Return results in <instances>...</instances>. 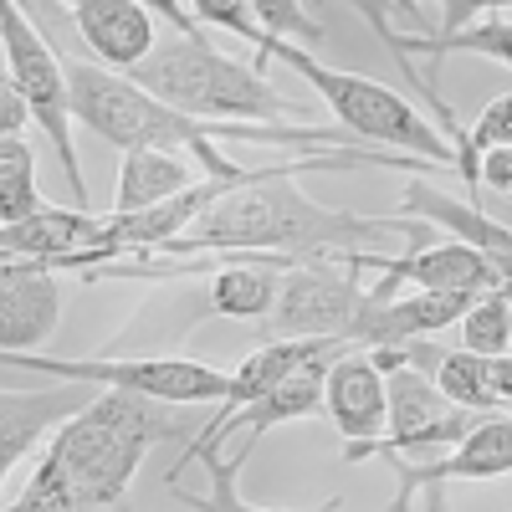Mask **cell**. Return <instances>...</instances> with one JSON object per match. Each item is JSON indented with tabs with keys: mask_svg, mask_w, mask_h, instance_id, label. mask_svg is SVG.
<instances>
[{
	"mask_svg": "<svg viewBox=\"0 0 512 512\" xmlns=\"http://www.w3.org/2000/svg\"><path fill=\"white\" fill-rule=\"evenodd\" d=\"M26 123H36V113H31L26 93L6 77V82H0V139H21V128H26Z\"/></svg>",
	"mask_w": 512,
	"mask_h": 512,
	"instance_id": "cell-27",
	"label": "cell"
},
{
	"mask_svg": "<svg viewBox=\"0 0 512 512\" xmlns=\"http://www.w3.org/2000/svg\"><path fill=\"white\" fill-rule=\"evenodd\" d=\"M200 466H205V477H210V492H205V497L185 492V502H190L195 512H277V507H251V502L236 492V477H241V466H246V461H236V451H231V456L210 451ZM338 507H344V497L318 502V512H338Z\"/></svg>",
	"mask_w": 512,
	"mask_h": 512,
	"instance_id": "cell-22",
	"label": "cell"
},
{
	"mask_svg": "<svg viewBox=\"0 0 512 512\" xmlns=\"http://www.w3.org/2000/svg\"><path fill=\"white\" fill-rule=\"evenodd\" d=\"M144 6H149V11H154V16L169 26V31H185V36H195V31H200L195 11H185L180 0H144Z\"/></svg>",
	"mask_w": 512,
	"mask_h": 512,
	"instance_id": "cell-28",
	"label": "cell"
},
{
	"mask_svg": "<svg viewBox=\"0 0 512 512\" xmlns=\"http://www.w3.org/2000/svg\"><path fill=\"white\" fill-rule=\"evenodd\" d=\"M6 374H47V379H93L103 390H134L164 405H226L231 374L180 354H139V359H57V354H6Z\"/></svg>",
	"mask_w": 512,
	"mask_h": 512,
	"instance_id": "cell-6",
	"label": "cell"
},
{
	"mask_svg": "<svg viewBox=\"0 0 512 512\" xmlns=\"http://www.w3.org/2000/svg\"><path fill=\"white\" fill-rule=\"evenodd\" d=\"M282 272H287L282 262H226L221 272H210L205 313L210 318H256L262 323L277 308Z\"/></svg>",
	"mask_w": 512,
	"mask_h": 512,
	"instance_id": "cell-19",
	"label": "cell"
},
{
	"mask_svg": "<svg viewBox=\"0 0 512 512\" xmlns=\"http://www.w3.org/2000/svg\"><path fill=\"white\" fill-rule=\"evenodd\" d=\"M0 52H6V77L26 93L36 128L47 134V144L57 149V164L72 185V200L88 210V180H82V159L72 144V88H67V67L62 52L52 47V36L31 21V11L21 0H6L0 6Z\"/></svg>",
	"mask_w": 512,
	"mask_h": 512,
	"instance_id": "cell-5",
	"label": "cell"
},
{
	"mask_svg": "<svg viewBox=\"0 0 512 512\" xmlns=\"http://www.w3.org/2000/svg\"><path fill=\"white\" fill-rule=\"evenodd\" d=\"M108 216L98 210H62V205H41L36 216L0 226V251L21 256V262H41L52 272H67L77 256H88L103 241Z\"/></svg>",
	"mask_w": 512,
	"mask_h": 512,
	"instance_id": "cell-15",
	"label": "cell"
},
{
	"mask_svg": "<svg viewBox=\"0 0 512 512\" xmlns=\"http://www.w3.org/2000/svg\"><path fill=\"white\" fill-rule=\"evenodd\" d=\"M410 52H425V57H431V67H441L451 52H477V57L502 62V67L512 72V21L487 16V21H472V26L456 31V36H400V72H405V82H410L415 93H425V103H436V108H441V128H446V139L456 144V175L466 180V190H472V205H477V195H482V175H477L472 134H466V128L456 123V113L446 108L441 88H431V82H425V72L410 67Z\"/></svg>",
	"mask_w": 512,
	"mask_h": 512,
	"instance_id": "cell-9",
	"label": "cell"
},
{
	"mask_svg": "<svg viewBox=\"0 0 512 512\" xmlns=\"http://www.w3.org/2000/svg\"><path fill=\"white\" fill-rule=\"evenodd\" d=\"M492 384H497V395H502V405H512V354L492 359Z\"/></svg>",
	"mask_w": 512,
	"mask_h": 512,
	"instance_id": "cell-29",
	"label": "cell"
},
{
	"mask_svg": "<svg viewBox=\"0 0 512 512\" xmlns=\"http://www.w3.org/2000/svg\"><path fill=\"white\" fill-rule=\"evenodd\" d=\"M190 11H195V21H205V26H221V31H231L236 41H251L256 47V72H262L272 57H277V36L256 21V11H251V0H190Z\"/></svg>",
	"mask_w": 512,
	"mask_h": 512,
	"instance_id": "cell-23",
	"label": "cell"
},
{
	"mask_svg": "<svg viewBox=\"0 0 512 512\" xmlns=\"http://www.w3.org/2000/svg\"><path fill=\"white\" fill-rule=\"evenodd\" d=\"M364 308V287L354 251H318L297 256L282 272L277 308L262 318L256 338H349L354 318Z\"/></svg>",
	"mask_w": 512,
	"mask_h": 512,
	"instance_id": "cell-7",
	"label": "cell"
},
{
	"mask_svg": "<svg viewBox=\"0 0 512 512\" xmlns=\"http://www.w3.org/2000/svg\"><path fill=\"white\" fill-rule=\"evenodd\" d=\"M62 318V272L6 256L0 262V344L6 354L41 349Z\"/></svg>",
	"mask_w": 512,
	"mask_h": 512,
	"instance_id": "cell-13",
	"label": "cell"
},
{
	"mask_svg": "<svg viewBox=\"0 0 512 512\" xmlns=\"http://www.w3.org/2000/svg\"><path fill=\"white\" fill-rule=\"evenodd\" d=\"M472 134V149L482 154V149H512V93H502V98H492L482 113H477V123L466 128Z\"/></svg>",
	"mask_w": 512,
	"mask_h": 512,
	"instance_id": "cell-25",
	"label": "cell"
},
{
	"mask_svg": "<svg viewBox=\"0 0 512 512\" xmlns=\"http://www.w3.org/2000/svg\"><path fill=\"white\" fill-rule=\"evenodd\" d=\"M456 344L472 349L482 359H502L512 354V287H492V292H477L472 308L461 313L456 323Z\"/></svg>",
	"mask_w": 512,
	"mask_h": 512,
	"instance_id": "cell-20",
	"label": "cell"
},
{
	"mask_svg": "<svg viewBox=\"0 0 512 512\" xmlns=\"http://www.w3.org/2000/svg\"><path fill=\"white\" fill-rule=\"evenodd\" d=\"M431 221H415L410 231V256H374V251H354V267H374L379 272V287H369L374 303L395 297V287H420V292H492V287H507L492 262L466 246V241H431L425 231Z\"/></svg>",
	"mask_w": 512,
	"mask_h": 512,
	"instance_id": "cell-8",
	"label": "cell"
},
{
	"mask_svg": "<svg viewBox=\"0 0 512 512\" xmlns=\"http://www.w3.org/2000/svg\"><path fill=\"white\" fill-rule=\"evenodd\" d=\"M256 21H262L277 41H297V47H323V21L303 11V0H251Z\"/></svg>",
	"mask_w": 512,
	"mask_h": 512,
	"instance_id": "cell-24",
	"label": "cell"
},
{
	"mask_svg": "<svg viewBox=\"0 0 512 512\" xmlns=\"http://www.w3.org/2000/svg\"><path fill=\"white\" fill-rule=\"evenodd\" d=\"M272 62H282V67H292L297 77H303L318 93V103L333 108L338 128H349L359 144H384L395 154L456 169V144L446 134H436L395 88H384V82H374V77H359V72H344V67H328L308 47H297V41H277Z\"/></svg>",
	"mask_w": 512,
	"mask_h": 512,
	"instance_id": "cell-4",
	"label": "cell"
},
{
	"mask_svg": "<svg viewBox=\"0 0 512 512\" xmlns=\"http://www.w3.org/2000/svg\"><path fill=\"white\" fill-rule=\"evenodd\" d=\"M323 410L333 415V425L344 431L349 446L379 441L390 431V374L369 359V349H349L328 364Z\"/></svg>",
	"mask_w": 512,
	"mask_h": 512,
	"instance_id": "cell-14",
	"label": "cell"
},
{
	"mask_svg": "<svg viewBox=\"0 0 512 512\" xmlns=\"http://www.w3.org/2000/svg\"><path fill=\"white\" fill-rule=\"evenodd\" d=\"M139 82V88H149L154 98L175 103L195 118H210V123H287V118H308V103L297 98H282L272 82L226 57L216 41H205L200 31L185 36H164L154 57L139 62L134 72H128Z\"/></svg>",
	"mask_w": 512,
	"mask_h": 512,
	"instance_id": "cell-3",
	"label": "cell"
},
{
	"mask_svg": "<svg viewBox=\"0 0 512 512\" xmlns=\"http://www.w3.org/2000/svg\"><path fill=\"white\" fill-rule=\"evenodd\" d=\"M41 210L36 195V154L26 139H0V226L26 221Z\"/></svg>",
	"mask_w": 512,
	"mask_h": 512,
	"instance_id": "cell-21",
	"label": "cell"
},
{
	"mask_svg": "<svg viewBox=\"0 0 512 512\" xmlns=\"http://www.w3.org/2000/svg\"><path fill=\"white\" fill-rule=\"evenodd\" d=\"M405 349V364H415L420 374L436 379V390L461 405V410H482V415H497L502 410V395L492 384V359L472 354V349H441L431 338H415V344H400Z\"/></svg>",
	"mask_w": 512,
	"mask_h": 512,
	"instance_id": "cell-17",
	"label": "cell"
},
{
	"mask_svg": "<svg viewBox=\"0 0 512 512\" xmlns=\"http://www.w3.org/2000/svg\"><path fill=\"white\" fill-rule=\"evenodd\" d=\"M77 47L113 72H134L159 47V16L144 0H62Z\"/></svg>",
	"mask_w": 512,
	"mask_h": 512,
	"instance_id": "cell-12",
	"label": "cell"
},
{
	"mask_svg": "<svg viewBox=\"0 0 512 512\" xmlns=\"http://www.w3.org/2000/svg\"><path fill=\"white\" fill-rule=\"evenodd\" d=\"M415 6H425V0H395V11H415ZM436 6H441V31H425V36H456L482 11H502V6H512V0H436Z\"/></svg>",
	"mask_w": 512,
	"mask_h": 512,
	"instance_id": "cell-26",
	"label": "cell"
},
{
	"mask_svg": "<svg viewBox=\"0 0 512 512\" xmlns=\"http://www.w3.org/2000/svg\"><path fill=\"white\" fill-rule=\"evenodd\" d=\"M405 216L431 221V226L451 231L456 241L477 246L487 262H492V272L512 287V231H507L502 221H492L482 205L456 200V195H441L436 185H425V180H410V185H405Z\"/></svg>",
	"mask_w": 512,
	"mask_h": 512,
	"instance_id": "cell-16",
	"label": "cell"
},
{
	"mask_svg": "<svg viewBox=\"0 0 512 512\" xmlns=\"http://www.w3.org/2000/svg\"><path fill=\"white\" fill-rule=\"evenodd\" d=\"M200 180H205V169L190 154H175V149H128L123 169H118V200H113V210L128 216V210L164 205V200L185 195Z\"/></svg>",
	"mask_w": 512,
	"mask_h": 512,
	"instance_id": "cell-18",
	"label": "cell"
},
{
	"mask_svg": "<svg viewBox=\"0 0 512 512\" xmlns=\"http://www.w3.org/2000/svg\"><path fill=\"white\" fill-rule=\"evenodd\" d=\"M400 487L390 497V512H410V497L425 492L431 512H446V482H492L512 472V415H487L466 441H456L436 461H395Z\"/></svg>",
	"mask_w": 512,
	"mask_h": 512,
	"instance_id": "cell-10",
	"label": "cell"
},
{
	"mask_svg": "<svg viewBox=\"0 0 512 512\" xmlns=\"http://www.w3.org/2000/svg\"><path fill=\"white\" fill-rule=\"evenodd\" d=\"M354 164H395L405 175H425V159H405L395 149H318V154H297L282 164H267L262 180L236 185L226 195H216L205 205V216L169 241L164 256H205V251H277V256H318V251H364L369 241L384 236H410L415 216H395V221H374V216H354V210H333L318 205L297 190L292 175L303 169H354Z\"/></svg>",
	"mask_w": 512,
	"mask_h": 512,
	"instance_id": "cell-1",
	"label": "cell"
},
{
	"mask_svg": "<svg viewBox=\"0 0 512 512\" xmlns=\"http://www.w3.org/2000/svg\"><path fill=\"white\" fill-rule=\"evenodd\" d=\"M180 410L185 405H164L134 390H103L41 446V461L6 512H128V487L144 456L159 441H195V420Z\"/></svg>",
	"mask_w": 512,
	"mask_h": 512,
	"instance_id": "cell-2",
	"label": "cell"
},
{
	"mask_svg": "<svg viewBox=\"0 0 512 512\" xmlns=\"http://www.w3.org/2000/svg\"><path fill=\"white\" fill-rule=\"evenodd\" d=\"M98 395H103V384L93 379H62L57 390H31V395L6 384V395H0V472L11 477L41 441H52Z\"/></svg>",
	"mask_w": 512,
	"mask_h": 512,
	"instance_id": "cell-11",
	"label": "cell"
}]
</instances>
